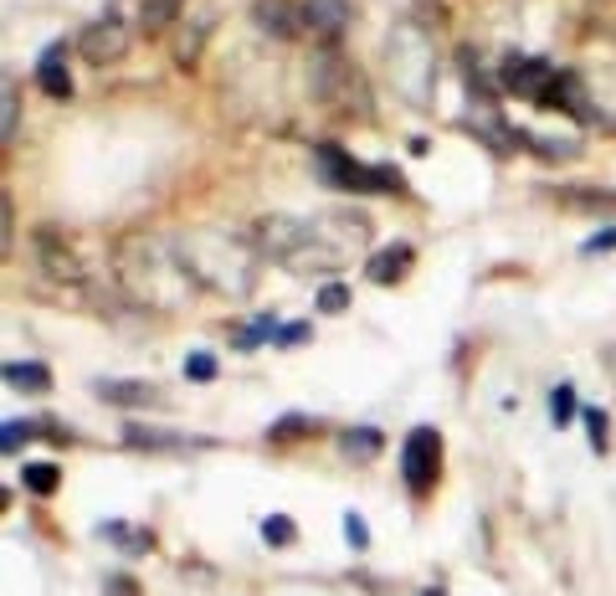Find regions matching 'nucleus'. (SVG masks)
<instances>
[{"label":"nucleus","instance_id":"1","mask_svg":"<svg viewBox=\"0 0 616 596\" xmlns=\"http://www.w3.org/2000/svg\"><path fill=\"white\" fill-rule=\"evenodd\" d=\"M181 247L185 273L196 278V289L226 293V299H247L257 289V268H263V247L252 237H236V232H190V237H175Z\"/></svg>","mask_w":616,"mask_h":596},{"label":"nucleus","instance_id":"2","mask_svg":"<svg viewBox=\"0 0 616 596\" xmlns=\"http://www.w3.org/2000/svg\"><path fill=\"white\" fill-rule=\"evenodd\" d=\"M118 283L139 299L144 308H170V299L160 289H175V293H190L196 289V278L185 273L181 262V247L175 237H129L118 247Z\"/></svg>","mask_w":616,"mask_h":596},{"label":"nucleus","instance_id":"3","mask_svg":"<svg viewBox=\"0 0 616 596\" xmlns=\"http://www.w3.org/2000/svg\"><path fill=\"white\" fill-rule=\"evenodd\" d=\"M314 171L329 190H345V196H375V190H406L400 171L391 165H360L339 144H314Z\"/></svg>","mask_w":616,"mask_h":596},{"label":"nucleus","instance_id":"4","mask_svg":"<svg viewBox=\"0 0 616 596\" xmlns=\"http://www.w3.org/2000/svg\"><path fill=\"white\" fill-rule=\"evenodd\" d=\"M385 62H391V78H396V87L406 93L411 103H427V93H432V42L417 32V26H400L391 42H385Z\"/></svg>","mask_w":616,"mask_h":596},{"label":"nucleus","instance_id":"5","mask_svg":"<svg viewBox=\"0 0 616 596\" xmlns=\"http://www.w3.org/2000/svg\"><path fill=\"white\" fill-rule=\"evenodd\" d=\"M442 474V432L437 426H411V437L400 443V483L411 494H427Z\"/></svg>","mask_w":616,"mask_h":596},{"label":"nucleus","instance_id":"6","mask_svg":"<svg viewBox=\"0 0 616 596\" xmlns=\"http://www.w3.org/2000/svg\"><path fill=\"white\" fill-rule=\"evenodd\" d=\"M129 47H133V32L124 26L118 5H108L98 21H88L83 32H78V51H83V62H93V68H103V62H118V57H124Z\"/></svg>","mask_w":616,"mask_h":596},{"label":"nucleus","instance_id":"7","mask_svg":"<svg viewBox=\"0 0 616 596\" xmlns=\"http://www.w3.org/2000/svg\"><path fill=\"white\" fill-rule=\"evenodd\" d=\"M350 87H360V72H355V62L339 47H334V42H324V47L309 57V93H314L318 103H334L339 93H350Z\"/></svg>","mask_w":616,"mask_h":596},{"label":"nucleus","instance_id":"8","mask_svg":"<svg viewBox=\"0 0 616 596\" xmlns=\"http://www.w3.org/2000/svg\"><path fill=\"white\" fill-rule=\"evenodd\" d=\"M555 78H560V68H550L545 57H503V78L499 83L514 93V98H524V103H550V93H555Z\"/></svg>","mask_w":616,"mask_h":596},{"label":"nucleus","instance_id":"9","mask_svg":"<svg viewBox=\"0 0 616 596\" xmlns=\"http://www.w3.org/2000/svg\"><path fill=\"white\" fill-rule=\"evenodd\" d=\"M252 21H257L263 36H272V42H293V36L309 32L303 5H293V0H257V5H252Z\"/></svg>","mask_w":616,"mask_h":596},{"label":"nucleus","instance_id":"10","mask_svg":"<svg viewBox=\"0 0 616 596\" xmlns=\"http://www.w3.org/2000/svg\"><path fill=\"white\" fill-rule=\"evenodd\" d=\"M36 257H42V268H47L51 278H62V283H83V262L72 257V247H67L57 232H36Z\"/></svg>","mask_w":616,"mask_h":596},{"label":"nucleus","instance_id":"11","mask_svg":"<svg viewBox=\"0 0 616 596\" xmlns=\"http://www.w3.org/2000/svg\"><path fill=\"white\" fill-rule=\"evenodd\" d=\"M411 262H417V247H411V242H391V247H381V253H370L365 278L385 289V283H400V278L411 273Z\"/></svg>","mask_w":616,"mask_h":596},{"label":"nucleus","instance_id":"12","mask_svg":"<svg viewBox=\"0 0 616 596\" xmlns=\"http://www.w3.org/2000/svg\"><path fill=\"white\" fill-rule=\"evenodd\" d=\"M355 5L350 0H303V21H309V32H318L324 42H339V32L350 26Z\"/></svg>","mask_w":616,"mask_h":596},{"label":"nucleus","instance_id":"13","mask_svg":"<svg viewBox=\"0 0 616 596\" xmlns=\"http://www.w3.org/2000/svg\"><path fill=\"white\" fill-rule=\"evenodd\" d=\"M36 83H42V93L47 98H72V72H67V47L62 42H51L42 57H36Z\"/></svg>","mask_w":616,"mask_h":596},{"label":"nucleus","instance_id":"14","mask_svg":"<svg viewBox=\"0 0 616 596\" xmlns=\"http://www.w3.org/2000/svg\"><path fill=\"white\" fill-rule=\"evenodd\" d=\"M93 392H98L103 401L124 407V411L154 407V401H160V386H154V381H93Z\"/></svg>","mask_w":616,"mask_h":596},{"label":"nucleus","instance_id":"15","mask_svg":"<svg viewBox=\"0 0 616 596\" xmlns=\"http://www.w3.org/2000/svg\"><path fill=\"white\" fill-rule=\"evenodd\" d=\"M124 443H129V447H150V453H160V447L206 443V437H185V432H165V426H139V422H129V426H124Z\"/></svg>","mask_w":616,"mask_h":596},{"label":"nucleus","instance_id":"16","mask_svg":"<svg viewBox=\"0 0 616 596\" xmlns=\"http://www.w3.org/2000/svg\"><path fill=\"white\" fill-rule=\"evenodd\" d=\"M5 386H16V392H51V371L47 365H36V360H5Z\"/></svg>","mask_w":616,"mask_h":596},{"label":"nucleus","instance_id":"17","mask_svg":"<svg viewBox=\"0 0 616 596\" xmlns=\"http://www.w3.org/2000/svg\"><path fill=\"white\" fill-rule=\"evenodd\" d=\"M211 26H217V16H196L181 26V42H175V62L181 68H190L200 57V47H206V36H211Z\"/></svg>","mask_w":616,"mask_h":596},{"label":"nucleus","instance_id":"18","mask_svg":"<svg viewBox=\"0 0 616 596\" xmlns=\"http://www.w3.org/2000/svg\"><path fill=\"white\" fill-rule=\"evenodd\" d=\"M16 129H21V93L16 78L5 72L0 78V144H16Z\"/></svg>","mask_w":616,"mask_h":596},{"label":"nucleus","instance_id":"19","mask_svg":"<svg viewBox=\"0 0 616 596\" xmlns=\"http://www.w3.org/2000/svg\"><path fill=\"white\" fill-rule=\"evenodd\" d=\"M339 447H345V458L370 463L385 447V432H381V426H350V432L339 437Z\"/></svg>","mask_w":616,"mask_h":596},{"label":"nucleus","instance_id":"20","mask_svg":"<svg viewBox=\"0 0 616 596\" xmlns=\"http://www.w3.org/2000/svg\"><path fill=\"white\" fill-rule=\"evenodd\" d=\"M98 540H114V546H124L129 556H144V550L154 546L150 529H129L124 519H103V525H98Z\"/></svg>","mask_w":616,"mask_h":596},{"label":"nucleus","instance_id":"21","mask_svg":"<svg viewBox=\"0 0 616 596\" xmlns=\"http://www.w3.org/2000/svg\"><path fill=\"white\" fill-rule=\"evenodd\" d=\"M318 417H309V411H288V417H278V422L267 426V443H293V437H309V432H318Z\"/></svg>","mask_w":616,"mask_h":596},{"label":"nucleus","instance_id":"22","mask_svg":"<svg viewBox=\"0 0 616 596\" xmlns=\"http://www.w3.org/2000/svg\"><path fill=\"white\" fill-rule=\"evenodd\" d=\"M278 335H283V324H278V314H257V319L247 324V329H236L232 335V344L236 350H257V344H278Z\"/></svg>","mask_w":616,"mask_h":596},{"label":"nucleus","instance_id":"23","mask_svg":"<svg viewBox=\"0 0 616 596\" xmlns=\"http://www.w3.org/2000/svg\"><path fill=\"white\" fill-rule=\"evenodd\" d=\"M519 144H530V150H539V160H576V154H581V144H576V139L534 135V129H519Z\"/></svg>","mask_w":616,"mask_h":596},{"label":"nucleus","instance_id":"24","mask_svg":"<svg viewBox=\"0 0 616 596\" xmlns=\"http://www.w3.org/2000/svg\"><path fill=\"white\" fill-rule=\"evenodd\" d=\"M21 483H26L32 494H57V489H62V468H57V463H26V468H21Z\"/></svg>","mask_w":616,"mask_h":596},{"label":"nucleus","instance_id":"25","mask_svg":"<svg viewBox=\"0 0 616 596\" xmlns=\"http://www.w3.org/2000/svg\"><path fill=\"white\" fill-rule=\"evenodd\" d=\"M314 308L318 314H345V308H350V283H345V278H329V283L318 289Z\"/></svg>","mask_w":616,"mask_h":596},{"label":"nucleus","instance_id":"26","mask_svg":"<svg viewBox=\"0 0 616 596\" xmlns=\"http://www.w3.org/2000/svg\"><path fill=\"white\" fill-rule=\"evenodd\" d=\"M576 386H570V381H560V386H555L550 392V422L555 426H570V417H576Z\"/></svg>","mask_w":616,"mask_h":596},{"label":"nucleus","instance_id":"27","mask_svg":"<svg viewBox=\"0 0 616 596\" xmlns=\"http://www.w3.org/2000/svg\"><path fill=\"white\" fill-rule=\"evenodd\" d=\"M217 375H221V365L211 350H190V355H185V381H200V386H206V381H217Z\"/></svg>","mask_w":616,"mask_h":596},{"label":"nucleus","instance_id":"28","mask_svg":"<svg viewBox=\"0 0 616 596\" xmlns=\"http://www.w3.org/2000/svg\"><path fill=\"white\" fill-rule=\"evenodd\" d=\"M293 535H299V529H293V519H288V514H267L263 519V540L267 546H293Z\"/></svg>","mask_w":616,"mask_h":596},{"label":"nucleus","instance_id":"29","mask_svg":"<svg viewBox=\"0 0 616 596\" xmlns=\"http://www.w3.org/2000/svg\"><path fill=\"white\" fill-rule=\"evenodd\" d=\"M36 432H42V422H5L0 426V447H5V453H16L21 443H32Z\"/></svg>","mask_w":616,"mask_h":596},{"label":"nucleus","instance_id":"30","mask_svg":"<svg viewBox=\"0 0 616 596\" xmlns=\"http://www.w3.org/2000/svg\"><path fill=\"white\" fill-rule=\"evenodd\" d=\"M581 422H585V432H591V447H596V453H606V432H612L606 411H601V407H585V411H581Z\"/></svg>","mask_w":616,"mask_h":596},{"label":"nucleus","instance_id":"31","mask_svg":"<svg viewBox=\"0 0 616 596\" xmlns=\"http://www.w3.org/2000/svg\"><path fill=\"white\" fill-rule=\"evenodd\" d=\"M0 247H5V253L16 247V201H11V190L0 196Z\"/></svg>","mask_w":616,"mask_h":596},{"label":"nucleus","instance_id":"32","mask_svg":"<svg viewBox=\"0 0 616 596\" xmlns=\"http://www.w3.org/2000/svg\"><path fill=\"white\" fill-rule=\"evenodd\" d=\"M345 540H350V550H370V529H365V519L360 514H345Z\"/></svg>","mask_w":616,"mask_h":596},{"label":"nucleus","instance_id":"33","mask_svg":"<svg viewBox=\"0 0 616 596\" xmlns=\"http://www.w3.org/2000/svg\"><path fill=\"white\" fill-rule=\"evenodd\" d=\"M303 340H314V324L303 319V324H283V335H278V344H303Z\"/></svg>","mask_w":616,"mask_h":596},{"label":"nucleus","instance_id":"34","mask_svg":"<svg viewBox=\"0 0 616 596\" xmlns=\"http://www.w3.org/2000/svg\"><path fill=\"white\" fill-rule=\"evenodd\" d=\"M612 247H616V226H606V232H596V237L585 242L581 253H585V257H591V253H612Z\"/></svg>","mask_w":616,"mask_h":596},{"label":"nucleus","instance_id":"35","mask_svg":"<svg viewBox=\"0 0 616 596\" xmlns=\"http://www.w3.org/2000/svg\"><path fill=\"white\" fill-rule=\"evenodd\" d=\"M108 596H139L129 576H108Z\"/></svg>","mask_w":616,"mask_h":596}]
</instances>
